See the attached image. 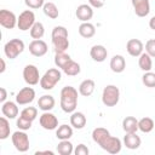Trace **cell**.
I'll return each mask as SVG.
<instances>
[{"mask_svg": "<svg viewBox=\"0 0 155 155\" xmlns=\"http://www.w3.org/2000/svg\"><path fill=\"white\" fill-rule=\"evenodd\" d=\"M92 139L109 154H117L121 150V140L117 137L110 136L109 131L103 127H97L92 132Z\"/></svg>", "mask_w": 155, "mask_h": 155, "instance_id": "1", "label": "cell"}, {"mask_svg": "<svg viewBox=\"0 0 155 155\" xmlns=\"http://www.w3.org/2000/svg\"><path fill=\"white\" fill-rule=\"evenodd\" d=\"M78 105V91L73 86H64L61 91V108L64 113H73Z\"/></svg>", "mask_w": 155, "mask_h": 155, "instance_id": "2", "label": "cell"}, {"mask_svg": "<svg viewBox=\"0 0 155 155\" xmlns=\"http://www.w3.org/2000/svg\"><path fill=\"white\" fill-rule=\"evenodd\" d=\"M52 44L54 47L56 53L57 52H65V50L69 47V40H68V30L62 27L57 25L52 30Z\"/></svg>", "mask_w": 155, "mask_h": 155, "instance_id": "3", "label": "cell"}, {"mask_svg": "<svg viewBox=\"0 0 155 155\" xmlns=\"http://www.w3.org/2000/svg\"><path fill=\"white\" fill-rule=\"evenodd\" d=\"M61 71L56 68H51L48 69L44 76L40 79V86L44 88V90H52L57 82H59L61 80Z\"/></svg>", "mask_w": 155, "mask_h": 155, "instance_id": "4", "label": "cell"}, {"mask_svg": "<svg viewBox=\"0 0 155 155\" xmlns=\"http://www.w3.org/2000/svg\"><path fill=\"white\" fill-rule=\"evenodd\" d=\"M120 98V91L115 85H108L103 90L102 102L107 107H114L117 104Z\"/></svg>", "mask_w": 155, "mask_h": 155, "instance_id": "5", "label": "cell"}, {"mask_svg": "<svg viewBox=\"0 0 155 155\" xmlns=\"http://www.w3.org/2000/svg\"><path fill=\"white\" fill-rule=\"evenodd\" d=\"M23 51H24V42L21 39H12L7 41L4 46V52L6 57L10 59H15Z\"/></svg>", "mask_w": 155, "mask_h": 155, "instance_id": "6", "label": "cell"}, {"mask_svg": "<svg viewBox=\"0 0 155 155\" xmlns=\"http://www.w3.org/2000/svg\"><path fill=\"white\" fill-rule=\"evenodd\" d=\"M34 23H35V15L30 10L23 11L17 19V27H18V29H21L23 31L30 29L34 25Z\"/></svg>", "mask_w": 155, "mask_h": 155, "instance_id": "7", "label": "cell"}, {"mask_svg": "<svg viewBox=\"0 0 155 155\" xmlns=\"http://www.w3.org/2000/svg\"><path fill=\"white\" fill-rule=\"evenodd\" d=\"M12 143L15 148L21 153H25L29 149V138L28 134L23 132V130L17 131L12 134Z\"/></svg>", "mask_w": 155, "mask_h": 155, "instance_id": "8", "label": "cell"}, {"mask_svg": "<svg viewBox=\"0 0 155 155\" xmlns=\"http://www.w3.org/2000/svg\"><path fill=\"white\" fill-rule=\"evenodd\" d=\"M23 78H24V81L28 85H31V86L36 85L40 81V75H39L38 68L33 64L25 65L24 69H23Z\"/></svg>", "mask_w": 155, "mask_h": 155, "instance_id": "9", "label": "cell"}, {"mask_svg": "<svg viewBox=\"0 0 155 155\" xmlns=\"http://www.w3.org/2000/svg\"><path fill=\"white\" fill-rule=\"evenodd\" d=\"M17 19L15 13L8 10H1L0 11V24L6 29H13L17 24Z\"/></svg>", "mask_w": 155, "mask_h": 155, "instance_id": "10", "label": "cell"}, {"mask_svg": "<svg viewBox=\"0 0 155 155\" xmlns=\"http://www.w3.org/2000/svg\"><path fill=\"white\" fill-rule=\"evenodd\" d=\"M35 98V91L31 87H23L17 94H16V102L21 105L29 104Z\"/></svg>", "mask_w": 155, "mask_h": 155, "instance_id": "11", "label": "cell"}, {"mask_svg": "<svg viewBox=\"0 0 155 155\" xmlns=\"http://www.w3.org/2000/svg\"><path fill=\"white\" fill-rule=\"evenodd\" d=\"M47 44L40 39L38 40H33L30 44H29V52L35 56V57H42L44 54H46L47 52Z\"/></svg>", "mask_w": 155, "mask_h": 155, "instance_id": "12", "label": "cell"}, {"mask_svg": "<svg viewBox=\"0 0 155 155\" xmlns=\"http://www.w3.org/2000/svg\"><path fill=\"white\" fill-rule=\"evenodd\" d=\"M134 12L138 17H145L150 12V4L149 0H131Z\"/></svg>", "mask_w": 155, "mask_h": 155, "instance_id": "13", "label": "cell"}, {"mask_svg": "<svg viewBox=\"0 0 155 155\" xmlns=\"http://www.w3.org/2000/svg\"><path fill=\"white\" fill-rule=\"evenodd\" d=\"M40 125L45 130H54L58 126V119L53 114H51L48 111H45L40 116Z\"/></svg>", "mask_w": 155, "mask_h": 155, "instance_id": "14", "label": "cell"}, {"mask_svg": "<svg viewBox=\"0 0 155 155\" xmlns=\"http://www.w3.org/2000/svg\"><path fill=\"white\" fill-rule=\"evenodd\" d=\"M126 50L132 57H139L143 53V44L138 39H131L127 41Z\"/></svg>", "mask_w": 155, "mask_h": 155, "instance_id": "15", "label": "cell"}, {"mask_svg": "<svg viewBox=\"0 0 155 155\" xmlns=\"http://www.w3.org/2000/svg\"><path fill=\"white\" fill-rule=\"evenodd\" d=\"M75 15H76L78 19H80V21H82V22H87V21H88V19H91V18H92V16H93L92 6H91V5L82 4V5L78 6Z\"/></svg>", "mask_w": 155, "mask_h": 155, "instance_id": "16", "label": "cell"}, {"mask_svg": "<svg viewBox=\"0 0 155 155\" xmlns=\"http://www.w3.org/2000/svg\"><path fill=\"white\" fill-rule=\"evenodd\" d=\"M90 54H91V57H92L93 61H96V62H103V61H105V58L108 56V51L102 45H94L91 48Z\"/></svg>", "mask_w": 155, "mask_h": 155, "instance_id": "17", "label": "cell"}, {"mask_svg": "<svg viewBox=\"0 0 155 155\" xmlns=\"http://www.w3.org/2000/svg\"><path fill=\"white\" fill-rule=\"evenodd\" d=\"M1 111L7 119H15L18 115V107L13 102H4Z\"/></svg>", "mask_w": 155, "mask_h": 155, "instance_id": "18", "label": "cell"}, {"mask_svg": "<svg viewBox=\"0 0 155 155\" xmlns=\"http://www.w3.org/2000/svg\"><path fill=\"white\" fill-rule=\"evenodd\" d=\"M110 68L114 73H122L126 68V61L121 54H115L110 61Z\"/></svg>", "mask_w": 155, "mask_h": 155, "instance_id": "19", "label": "cell"}, {"mask_svg": "<svg viewBox=\"0 0 155 155\" xmlns=\"http://www.w3.org/2000/svg\"><path fill=\"white\" fill-rule=\"evenodd\" d=\"M54 98L52 97V96H50V94H44V96H41L40 98H39V101H38V107H39V109H41V110H44V111H48V110H51V109H53V107H54Z\"/></svg>", "mask_w": 155, "mask_h": 155, "instance_id": "20", "label": "cell"}, {"mask_svg": "<svg viewBox=\"0 0 155 155\" xmlns=\"http://www.w3.org/2000/svg\"><path fill=\"white\" fill-rule=\"evenodd\" d=\"M122 128L126 133H134L138 130V120L134 116H126L122 121Z\"/></svg>", "mask_w": 155, "mask_h": 155, "instance_id": "21", "label": "cell"}, {"mask_svg": "<svg viewBox=\"0 0 155 155\" xmlns=\"http://www.w3.org/2000/svg\"><path fill=\"white\" fill-rule=\"evenodd\" d=\"M124 144L126 145V148L128 149H137L140 145V138L134 133H126V136L124 137Z\"/></svg>", "mask_w": 155, "mask_h": 155, "instance_id": "22", "label": "cell"}, {"mask_svg": "<svg viewBox=\"0 0 155 155\" xmlns=\"http://www.w3.org/2000/svg\"><path fill=\"white\" fill-rule=\"evenodd\" d=\"M70 124H71L73 127H75L78 130H81L86 125V116L80 111H75L70 116Z\"/></svg>", "mask_w": 155, "mask_h": 155, "instance_id": "23", "label": "cell"}, {"mask_svg": "<svg viewBox=\"0 0 155 155\" xmlns=\"http://www.w3.org/2000/svg\"><path fill=\"white\" fill-rule=\"evenodd\" d=\"M94 81L91 80V79H87V80H84L80 86H79V92L81 96H85V97H88L93 93L94 91Z\"/></svg>", "mask_w": 155, "mask_h": 155, "instance_id": "24", "label": "cell"}, {"mask_svg": "<svg viewBox=\"0 0 155 155\" xmlns=\"http://www.w3.org/2000/svg\"><path fill=\"white\" fill-rule=\"evenodd\" d=\"M79 34H80L82 38H86V39L92 38V36L96 34L94 25L91 24V23H88V22H84V23L79 27Z\"/></svg>", "mask_w": 155, "mask_h": 155, "instance_id": "25", "label": "cell"}, {"mask_svg": "<svg viewBox=\"0 0 155 155\" xmlns=\"http://www.w3.org/2000/svg\"><path fill=\"white\" fill-rule=\"evenodd\" d=\"M80 70H81L80 64L76 63V62L73 61V59H70V61L64 65V68H63V71H64L67 75H69V76H75V75H78V74L80 73Z\"/></svg>", "mask_w": 155, "mask_h": 155, "instance_id": "26", "label": "cell"}, {"mask_svg": "<svg viewBox=\"0 0 155 155\" xmlns=\"http://www.w3.org/2000/svg\"><path fill=\"white\" fill-rule=\"evenodd\" d=\"M56 136H57V138L61 139V140L69 139V138L73 136V130H71V127L68 126V125H61V126L57 128Z\"/></svg>", "mask_w": 155, "mask_h": 155, "instance_id": "27", "label": "cell"}, {"mask_svg": "<svg viewBox=\"0 0 155 155\" xmlns=\"http://www.w3.org/2000/svg\"><path fill=\"white\" fill-rule=\"evenodd\" d=\"M139 68L144 71H150L151 67H153V62H151V57L148 53H142L139 56V61H138Z\"/></svg>", "mask_w": 155, "mask_h": 155, "instance_id": "28", "label": "cell"}, {"mask_svg": "<svg viewBox=\"0 0 155 155\" xmlns=\"http://www.w3.org/2000/svg\"><path fill=\"white\" fill-rule=\"evenodd\" d=\"M57 151H58V154H61V155H70V154L74 151L73 144H71L68 139L61 140V143L57 145Z\"/></svg>", "mask_w": 155, "mask_h": 155, "instance_id": "29", "label": "cell"}, {"mask_svg": "<svg viewBox=\"0 0 155 155\" xmlns=\"http://www.w3.org/2000/svg\"><path fill=\"white\" fill-rule=\"evenodd\" d=\"M44 34H45V29H44L42 23L35 22L34 25L30 28V36L34 40H38V39H41L44 36Z\"/></svg>", "mask_w": 155, "mask_h": 155, "instance_id": "30", "label": "cell"}, {"mask_svg": "<svg viewBox=\"0 0 155 155\" xmlns=\"http://www.w3.org/2000/svg\"><path fill=\"white\" fill-rule=\"evenodd\" d=\"M138 128L144 133H149L154 128V121L150 117H143L138 121Z\"/></svg>", "mask_w": 155, "mask_h": 155, "instance_id": "31", "label": "cell"}, {"mask_svg": "<svg viewBox=\"0 0 155 155\" xmlns=\"http://www.w3.org/2000/svg\"><path fill=\"white\" fill-rule=\"evenodd\" d=\"M38 116V109L34 107H27L21 111V117L28 120V121H34Z\"/></svg>", "mask_w": 155, "mask_h": 155, "instance_id": "32", "label": "cell"}, {"mask_svg": "<svg viewBox=\"0 0 155 155\" xmlns=\"http://www.w3.org/2000/svg\"><path fill=\"white\" fill-rule=\"evenodd\" d=\"M44 13L47 16V17H50V18H52V19H56L57 17H58V8H57V6L53 4V2H46L45 5H44Z\"/></svg>", "mask_w": 155, "mask_h": 155, "instance_id": "33", "label": "cell"}, {"mask_svg": "<svg viewBox=\"0 0 155 155\" xmlns=\"http://www.w3.org/2000/svg\"><path fill=\"white\" fill-rule=\"evenodd\" d=\"M70 56L67 54L65 52H57L56 56H54V64L58 67V68H64V65L70 61Z\"/></svg>", "mask_w": 155, "mask_h": 155, "instance_id": "34", "label": "cell"}, {"mask_svg": "<svg viewBox=\"0 0 155 155\" xmlns=\"http://www.w3.org/2000/svg\"><path fill=\"white\" fill-rule=\"evenodd\" d=\"M10 136V124L6 116L0 117V139H6Z\"/></svg>", "mask_w": 155, "mask_h": 155, "instance_id": "35", "label": "cell"}, {"mask_svg": "<svg viewBox=\"0 0 155 155\" xmlns=\"http://www.w3.org/2000/svg\"><path fill=\"white\" fill-rule=\"evenodd\" d=\"M142 80L147 87H155V73L145 71V74L142 76Z\"/></svg>", "mask_w": 155, "mask_h": 155, "instance_id": "36", "label": "cell"}, {"mask_svg": "<svg viewBox=\"0 0 155 155\" xmlns=\"http://www.w3.org/2000/svg\"><path fill=\"white\" fill-rule=\"evenodd\" d=\"M145 51L150 57H155V39H150L147 41Z\"/></svg>", "mask_w": 155, "mask_h": 155, "instance_id": "37", "label": "cell"}, {"mask_svg": "<svg viewBox=\"0 0 155 155\" xmlns=\"http://www.w3.org/2000/svg\"><path fill=\"white\" fill-rule=\"evenodd\" d=\"M17 127L19 130L27 131V130H29L31 127V121H28V120H25V119H23V117L19 116V119L17 120Z\"/></svg>", "mask_w": 155, "mask_h": 155, "instance_id": "38", "label": "cell"}, {"mask_svg": "<svg viewBox=\"0 0 155 155\" xmlns=\"http://www.w3.org/2000/svg\"><path fill=\"white\" fill-rule=\"evenodd\" d=\"M25 5L30 8H39L41 6H44V0H24Z\"/></svg>", "mask_w": 155, "mask_h": 155, "instance_id": "39", "label": "cell"}, {"mask_svg": "<svg viewBox=\"0 0 155 155\" xmlns=\"http://www.w3.org/2000/svg\"><path fill=\"white\" fill-rule=\"evenodd\" d=\"M74 153H75V155H88L90 150H88V148H87L85 144H79V145L75 148Z\"/></svg>", "mask_w": 155, "mask_h": 155, "instance_id": "40", "label": "cell"}, {"mask_svg": "<svg viewBox=\"0 0 155 155\" xmlns=\"http://www.w3.org/2000/svg\"><path fill=\"white\" fill-rule=\"evenodd\" d=\"M104 2H105V0H88V4H90L92 7H94V8L102 7V6L104 5Z\"/></svg>", "mask_w": 155, "mask_h": 155, "instance_id": "41", "label": "cell"}, {"mask_svg": "<svg viewBox=\"0 0 155 155\" xmlns=\"http://www.w3.org/2000/svg\"><path fill=\"white\" fill-rule=\"evenodd\" d=\"M0 92H1V96H0V102H1V103H4V102H5V99H6V97H7L6 90H5L4 87H1V88H0Z\"/></svg>", "mask_w": 155, "mask_h": 155, "instance_id": "42", "label": "cell"}, {"mask_svg": "<svg viewBox=\"0 0 155 155\" xmlns=\"http://www.w3.org/2000/svg\"><path fill=\"white\" fill-rule=\"evenodd\" d=\"M149 27H150L153 30H155V16L151 17V19L149 21Z\"/></svg>", "mask_w": 155, "mask_h": 155, "instance_id": "43", "label": "cell"}, {"mask_svg": "<svg viewBox=\"0 0 155 155\" xmlns=\"http://www.w3.org/2000/svg\"><path fill=\"white\" fill-rule=\"evenodd\" d=\"M0 63H1V68H0V73H4L5 71V69H6V64H5V61L1 58L0 59Z\"/></svg>", "mask_w": 155, "mask_h": 155, "instance_id": "44", "label": "cell"}, {"mask_svg": "<svg viewBox=\"0 0 155 155\" xmlns=\"http://www.w3.org/2000/svg\"><path fill=\"white\" fill-rule=\"evenodd\" d=\"M35 154H36V155H39V154H48V155H53V151H51V150H44V151H36Z\"/></svg>", "mask_w": 155, "mask_h": 155, "instance_id": "45", "label": "cell"}]
</instances>
